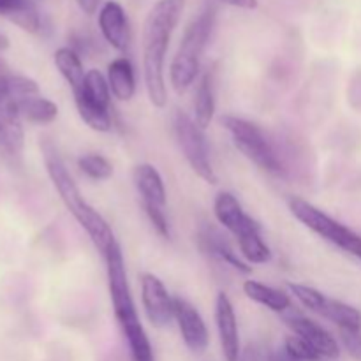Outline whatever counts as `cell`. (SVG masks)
<instances>
[{"instance_id": "6da1fadb", "label": "cell", "mask_w": 361, "mask_h": 361, "mask_svg": "<svg viewBox=\"0 0 361 361\" xmlns=\"http://www.w3.org/2000/svg\"><path fill=\"white\" fill-rule=\"evenodd\" d=\"M178 0H159L148 13L143 27V78L148 99L155 108L168 102L164 62L171 34L178 23Z\"/></svg>"}, {"instance_id": "7a4b0ae2", "label": "cell", "mask_w": 361, "mask_h": 361, "mask_svg": "<svg viewBox=\"0 0 361 361\" xmlns=\"http://www.w3.org/2000/svg\"><path fill=\"white\" fill-rule=\"evenodd\" d=\"M42 155H44L46 171H48L49 180H51L53 187H55L56 192H59L62 203L66 204L69 214L76 219L78 224L85 229V233H87L88 238L92 240L95 249L104 256V254L116 243L113 229L109 228V224L104 221V217H102L97 210H94V207H90V204L87 203V200L81 196L80 189H78L76 182H74V178L71 176L66 162L62 161V157L59 155L56 148L53 147L49 141H44V143H42Z\"/></svg>"}, {"instance_id": "3957f363", "label": "cell", "mask_w": 361, "mask_h": 361, "mask_svg": "<svg viewBox=\"0 0 361 361\" xmlns=\"http://www.w3.org/2000/svg\"><path fill=\"white\" fill-rule=\"evenodd\" d=\"M35 94L41 90L34 80L9 73L0 60V157L4 161L14 162L21 157L25 134L18 102Z\"/></svg>"}, {"instance_id": "277c9868", "label": "cell", "mask_w": 361, "mask_h": 361, "mask_svg": "<svg viewBox=\"0 0 361 361\" xmlns=\"http://www.w3.org/2000/svg\"><path fill=\"white\" fill-rule=\"evenodd\" d=\"M215 13L212 9L201 13L192 23L185 28L180 48L169 67V81L176 94H183L192 87L200 73V62L207 42L214 28Z\"/></svg>"}, {"instance_id": "5b68a950", "label": "cell", "mask_w": 361, "mask_h": 361, "mask_svg": "<svg viewBox=\"0 0 361 361\" xmlns=\"http://www.w3.org/2000/svg\"><path fill=\"white\" fill-rule=\"evenodd\" d=\"M289 210L305 228L316 233L317 236L361 259V236L351 228L335 221L326 212L298 196H293L289 200Z\"/></svg>"}, {"instance_id": "8992f818", "label": "cell", "mask_w": 361, "mask_h": 361, "mask_svg": "<svg viewBox=\"0 0 361 361\" xmlns=\"http://www.w3.org/2000/svg\"><path fill=\"white\" fill-rule=\"evenodd\" d=\"M221 126L231 134L235 147L257 168L268 173L282 171V164L275 154L274 147H271L270 140L256 123L235 115H224L221 116Z\"/></svg>"}, {"instance_id": "52a82bcc", "label": "cell", "mask_w": 361, "mask_h": 361, "mask_svg": "<svg viewBox=\"0 0 361 361\" xmlns=\"http://www.w3.org/2000/svg\"><path fill=\"white\" fill-rule=\"evenodd\" d=\"M173 130H175L176 143H178L190 169L203 182L215 185L217 175H215L214 166H212L204 130L197 126L196 120L190 118L182 109H175V113H173Z\"/></svg>"}, {"instance_id": "ba28073f", "label": "cell", "mask_w": 361, "mask_h": 361, "mask_svg": "<svg viewBox=\"0 0 361 361\" xmlns=\"http://www.w3.org/2000/svg\"><path fill=\"white\" fill-rule=\"evenodd\" d=\"M104 259L106 271H108L109 298H111L113 312H115L116 321H118V326L140 319L136 312V305H134L133 293H130L126 261H123V254L118 242L104 254Z\"/></svg>"}, {"instance_id": "9c48e42d", "label": "cell", "mask_w": 361, "mask_h": 361, "mask_svg": "<svg viewBox=\"0 0 361 361\" xmlns=\"http://www.w3.org/2000/svg\"><path fill=\"white\" fill-rule=\"evenodd\" d=\"M141 302L152 326L166 328L175 319V298L157 275H141Z\"/></svg>"}, {"instance_id": "30bf717a", "label": "cell", "mask_w": 361, "mask_h": 361, "mask_svg": "<svg viewBox=\"0 0 361 361\" xmlns=\"http://www.w3.org/2000/svg\"><path fill=\"white\" fill-rule=\"evenodd\" d=\"M175 321L185 348L192 355H203L210 344V334L196 307L180 296H175Z\"/></svg>"}, {"instance_id": "8fae6325", "label": "cell", "mask_w": 361, "mask_h": 361, "mask_svg": "<svg viewBox=\"0 0 361 361\" xmlns=\"http://www.w3.org/2000/svg\"><path fill=\"white\" fill-rule=\"evenodd\" d=\"M284 321L291 328L293 335L309 342L321 358L335 360L341 356V345H338L337 338L330 331L324 330L321 324H317L316 321L309 319L302 314H289V316L284 317Z\"/></svg>"}, {"instance_id": "7c38bea8", "label": "cell", "mask_w": 361, "mask_h": 361, "mask_svg": "<svg viewBox=\"0 0 361 361\" xmlns=\"http://www.w3.org/2000/svg\"><path fill=\"white\" fill-rule=\"evenodd\" d=\"M215 324H217L219 342L226 361H238L242 355L240 331L235 309L226 293H219L215 300Z\"/></svg>"}, {"instance_id": "4fadbf2b", "label": "cell", "mask_w": 361, "mask_h": 361, "mask_svg": "<svg viewBox=\"0 0 361 361\" xmlns=\"http://www.w3.org/2000/svg\"><path fill=\"white\" fill-rule=\"evenodd\" d=\"M99 28L102 37L111 48L127 51L130 46V27L123 7L115 0H109L99 11Z\"/></svg>"}, {"instance_id": "5bb4252c", "label": "cell", "mask_w": 361, "mask_h": 361, "mask_svg": "<svg viewBox=\"0 0 361 361\" xmlns=\"http://www.w3.org/2000/svg\"><path fill=\"white\" fill-rule=\"evenodd\" d=\"M214 214L215 219L219 221V224L224 226L235 238L238 235H242L243 231H247V229L257 224L250 215H247L245 212H243L240 201L236 200L231 192L217 194V197H215L214 201Z\"/></svg>"}, {"instance_id": "9a60e30c", "label": "cell", "mask_w": 361, "mask_h": 361, "mask_svg": "<svg viewBox=\"0 0 361 361\" xmlns=\"http://www.w3.org/2000/svg\"><path fill=\"white\" fill-rule=\"evenodd\" d=\"M133 180L137 192L141 196V204H154V207L164 208L166 210V187L162 182L161 173L152 164H137L133 169Z\"/></svg>"}, {"instance_id": "2e32d148", "label": "cell", "mask_w": 361, "mask_h": 361, "mask_svg": "<svg viewBox=\"0 0 361 361\" xmlns=\"http://www.w3.org/2000/svg\"><path fill=\"white\" fill-rule=\"evenodd\" d=\"M108 83L109 90L118 101H130L136 94V78H134V67L127 56L115 59L108 66Z\"/></svg>"}, {"instance_id": "e0dca14e", "label": "cell", "mask_w": 361, "mask_h": 361, "mask_svg": "<svg viewBox=\"0 0 361 361\" xmlns=\"http://www.w3.org/2000/svg\"><path fill=\"white\" fill-rule=\"evenodd\" d=\"M243 293L249 300L274 310L277 314H284L291 309V298L286 293L279 289L270 288L267 284H261L257 281H245L243 282Z\"/></svg>"}, {"instance_id": "ac0fdd59", "label": "cell", "mask_w": 361, "mask_h": 361, "mask_svg": "<svg viewBox=\"0 0 361 361\" xmlns=\"http://www.w3.org/2000/svg\"><path fill=\"white\" fill-rule=\"evenodd\" d=\"M0 14L30 34L41 28V18L32 0H0Z\"/></svg>"}, {"instance_id": "d6986e66", "label": "cell", "mask_w": 361, "mask_h": 361, "mask_svg": "<svg viewBox=\"0 0 361 361\" xmlns=\"http://www.w3.org/2000/svg\"><path fill=\"white\" fill-rule=\"evenodd\" d=\"M215 115V90L212 73H204L194 95V120L201 129H208Z\"/></svg>"}, {"instance_id": "ffe728a7", "label": "cell", "mask_w": 361, "mask_h": 361, "mask_svg": "<svg viewBox=\"0 0 361 361\" xmlns=\"http://www.w3.org/2000/svg\"><path fill=\"white\" fill-rule=\"evenodd\" d=\"M18 111H20L21 120L30 123H39L46 126L51 123L59 116V106L49 99L42 97L41 94L28 95L18 102Z\"/></svg>"}, {"instance_id": "44dd1931", "label": "cell", "mask_w": 361, "mask_h": 361, "mask_svg": "<svg viewBox=\"0 0 361 361\" xmlns=\"http://www.w3.org/2000/svg\"><path fill=\"white\" fill-rule=\"evenodd\" d=\"M236 242H238L240 256L249 264H264L271 259V250L261 236L259 224L252 226L236 236Z\"/></svg>"}, {"instance_id": "7402d4cb", "label": "cell", "mask_w": 361, "mask_h": 361, "mask_svg": "<svg viewBox=\"0 0 361 361\" xmlns=\"http://www.w3.org/2000/svg\"><path fill=\"white\" fill-rule=\"evenodd\" d=\"M73 95L74 99H85V101L106 109H109V104H111V90H109L108 78L97 69L87 71L83 87L74 92Z\"/></svg>"}, {"instance_id": "603a6c76", "label": "cell", "mask_w": 361, "mask_h": 361, "mask_svg": "<svg viewBox=\"0 0 361 361\" xmlns=\"http://www.w3.org/2000/svg\"><path fill=\"white\" fill-rule=\"evenodd\" d=\"M319 316L331 321L338 330H361V310L341 300L328 298L321 309Z\"/></svg>"}, {"instance_id": "cb8c5ba5", "label": "cell", "mask_w": 361, "mask_h": 361, "mask_svg": "<svg viewBox=\"0 0 361 361\" xmlns=\"http://www.w3.org/2000/svg\"><path fill=\"white\" fill-rule=\"evenodd\" d=\"M55 66H56V69H59V73L63 76V80L67 81V85L71 87L73 94L83 87L87 73L83 71V63H81L80 55H78L73 48L56 49Z\"/></svg>"}, {"instance_id": "d4e9b609", "label": "cell", "mask_w": 361, "mask_h": 361, "mask_svg": "<svg viewBox=\"0 0 361 361\" xmlns=\"http://www.w3.org/2000/svg\"><path fill=\"white\" fill-rule=\"evenodd\" d=\"M120 330H122L127 345H129L130 361H155L150 338H148L140 319L122 324Z\"/></svg>"}, {"instance_id": "484cf974", "label": "cell", "mask_w": 361, "mask_h": 361, "mask_svg": "<svg viewBox=\"0 0 361 361\" xmlns=\"http://www.w3.org/2000/svg\"><path fill=\"white\" fill-rule=\"evenodd\" d=\"M204 242H207L208 250L217 257L219 261H222L224 264L231 267L233 270L240 271V274L249 275L252 271V267L240 256V252H236L231 245L228 243V240L222 238L219 233H208L204 236Z\"/></svg>"}, {"instance_id": "4316f807", "label": "cell", "mask_w": 361, "mask_h": 361, "mask_svg": "<svg viewBox=\"0 0 361 361\" xmlns=\"http://www.w3.org/2000/svg\"><path fill=\"white\" fill-rule=\"evenodd\" d=\"M74 104H76L81 120L92 130H97V133L111 130V113H109V109L92 104V102L85 101V99H74Z\"/></svg>"}, {"instance_id": "83f0119b", "label": "cell", "mask_w": 361, "mask_h": 361, "mask_svg": "<svg viewBox=\"0 0 361 361\" xmlns=\"http://www.w3.org/2000/svg\"><path fill=\"white\" fill-rule=\"evenodd\" d=\"M78 168H80V171L83 173V175H87L88 178L92 180H97V182L111 178L113 175L111 162L99 154L81 155V157L78 159Z\"/></svg>"}, {"instance_id": "f1b7e54d", "label": "cell", "mask_w": 361, "mask_h": 361, "mask_svg": "<svg viewBox=\"0 0 361 361\" xmlns=\"http://www.w3.org/2000/svg\"><path fill=\"white\" fill-rule=\"evenodd\" d=\"M289 291L291 295L302 303L305 309L312 310V312L319 314L321 309H323L324 302H326V295H323L317 289L310 288V286H303V284H288Z\"/></svg>"}, {"instance_id": "f546056e", "label": "cell", "mask_w": 361, "mask_h": 361, "mask_svg": "<svg viewBox=\"0 0 361 361\" xmlns=\"http://www.w3.org/2000/svg\"><path fill=\"white\" fill-rule=\"evenodd\" d=\"M284 351L288 353L289 356L296 358L298 361H319L321 356L317 355L316 349L305 342L303 338L296 337V335H289L288 338L284 341Z\"/></svg>"}, {"instance_id": "4dcf8cb0", "label": "cell", "mask_w": 361, "mask_h": 361, "mask_svg": "<svg viewBox=\"0 0 361 361\" xmlns=\"http://www.w3.org/2000/svg\"><path fill=\"white\" fill-rule=\"evenodd\" d=\"M143 210L147 214L148 221L155 228V231L162 236V238H169V224L168 217H166L164 208L154 207V204H143Z\"/></svg>"}, {"instance_id": "1f68e13d", "label": "cell", "mask_w": 361, "mask_h": 361, "mask_svg": "<svg viewBox=\"0 0 361 361\" xmlns=\"http://www.w3.org/2000/svg\"><path fill=\"white\" fill-rule=\"evenodd\" d=\"M341 344L355 361H361V330H338Z\"/></svg>"}, {"instance_id": "d6a6232c", "label": "cell", "mask_w": 361, "mask_h": 361, "mask_svg": "<svg viewBox=\"0 0 361 361\" xmlns=\"http://www.w3.org/2000/svg\"><path fill=\"white\" fill-rule=\"evenodd\" d=\"M221 2L228 4L231 7H238V9L252 11L257 7V0H221Z\"/></svg>"}, {"instance_id": "836d02e7", "label": "cell", "mask_w": 361, "mask_h": 361, "mask_svg": "<svg viewBox=\"0 0 361 361\" xmlns=\"http://www.w3.org/2000/svg\"><path fill=\"white\" fill-rule=\"evenodd\" d=\"M78 6L83 9V13L87 14H94L95 11H97V6H99V0H76Z\"/></svg>"}, {"instance_id": "e575fe53", "label": "cell", "mask_w": 361, "mask_h": 361, "mask_svg": "<svg viewBox=\"0 0 361 361\" xmlns=\"http://www.w3.org/2000/svg\"><path fill=\"white\" fill-rule=\"evenodd\" d=\"M238 361H259V360H257V355L254 353V349L247 348L245 351H242V355H240Z\"/></svg>"}, {"instance_id": "d590c367", "label": "cell", "mask_w": 361, "mask_h": 361, "mask_svg": "<svg viewBox=\"0 0 361 361\" xmlns=\"http://www.w3.org/2000/svg\"><path fill=\"white\" fill-rule=\"evenodd\" d=\"M274 355H275V361H298L296 358H293V356H289L288 353L284 351V348H282L281 351L274 353Z\"/></svg>"}, {"instance_id": "8d00e7d4", "label": "cell", "mask_w": 361, "mask_h": 361, "mask_svg": "<svg viewBox=\"0 0 361 361\" xmlns=\"http://www.w3.org/2000/svg\"><path fill=\"white\" fill-rule=\"evenodd\" d=\"M7 46H9V41H7V37H4V35L0 34V49H6Z\"/></svg>"}, {"instance_id": "74e56055", "label": "cell", "mask_w": 361, "mask_h": 361, "mask_svg": "<svg viewBox=\"0 0 361 361\" xmlns=\"http://www.w3.org/2000/svg\"><path fill=\"white\" fill-rule=\"evenodd\" d=\"M264 361H275V355H274V353H271V355H268L267 360H264Z\"/></svg>"}]
</instances>
